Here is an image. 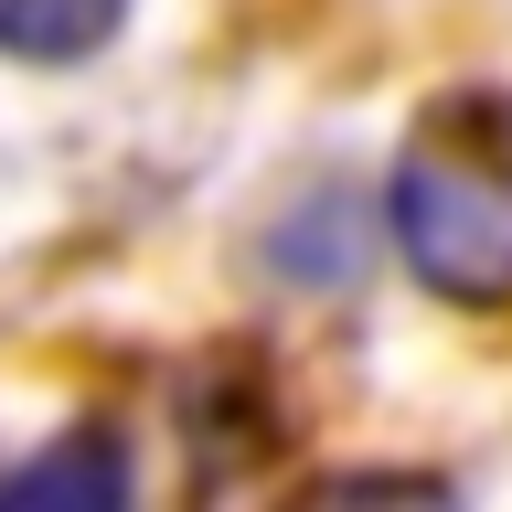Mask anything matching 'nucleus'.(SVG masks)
Here are the masks:
<instances>
[{"label": "nucleus", "instance_id": "nucleus-1", "mask_svg": "<svg viewBox=\"0 0 512 512\" xmlns=\"http://www.w3.org/2000/svg\"><path fill=\"white\" fill-rule=\"evenodd\" d=\"M395 246L438 299H512V96L448 86L395 150Z\"/></svg>", "mask_w": 512, "mask_h": 512}, {"label": "nucleus", "instance_id": "nucleus-2", "mask_svg": "<svg viewBox=\"0 0 512 512\" xmlns=\"http://www.w3.org/2000/svg\"><path fill=\"white\" fill-rule=\"evenodd\" d=\"M0 512H128V448L107 427H64L0 480Z\"/></svg>", "mask_w": 512, "mask_h": 512}, {"label": "nucleus", "instance_id": "nucleus-3", "mask_svg": "<svg viewBox=\"0 0 512 512\" xmlns=\"http://www.w3.org/2000/svg\"><path fill=\"white\" fill-rule=\"evenodd\" d=\"M128 32V0H0V54L22 64H86Z\"/></svg>", "mask_w": 512, "mask_h": 512}, {"label": "nucleus", "instance_id": "nucleus-4", "mask_svg": "<svg viewBox=\"0 0 512 512\" xmlns=\"http://www.w3.org/2000/svg\"><path fill=\"white\" fill-rule=\"evenodd\" d=\"M288 512H459V491L427 480V470H331V480H310Z\"/></svg>", "mask_w": 512, "mask_h": 512}]
</instances>
